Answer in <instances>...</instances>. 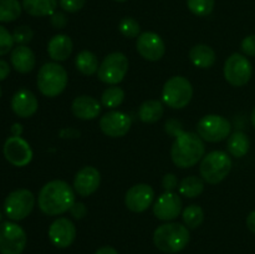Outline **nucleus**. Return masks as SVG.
<instances>
[{
    "label": "nucleus",
    "mask_w": 255,
    "mask_h": 254,
    "mask_svg": "<svg viewBox=\"0 0 255 254\" xmlns=\"http://www.w3.org/2000/svg\"><path fill=\"white\" fill-rule=\"evenodd\" d=\"M39 208L47 216H59L70 211L75 203V191L61 179L50 181L40 189Z\"/></svg>",
    "instance_id": "f257e3e1"
},
{
    "label": "nucleus",
    "mask_w": 255,
    "mask_h": 254,
    "mask_svg": "<svg viewBox=\"0 0 255 254\" xmlns=\"http://www.w3.org/2000/svg\"><path fill=\"white\" fill-rule=\"evenodd\" d=\"M171 148V158L179 168H189L204 157L206 147L199 134L178 129Z\"/></svg>",
    "instance_id": "f03ea898"
},
{
    "label": "nucleus",
    "mask_w": 255,
    "mask_h": 254,
    "mask_svg": "<svg viewBox=\"0 0 255 254\" xmlns=\"http://www.w3.org/2000/svg\"><path fill=\"white\" fill-rule=\"evenodd\" d=\"M189 237L188 227L176 222H167L154 231L153 243L163 253L174 254L186 248Z\"/></svg>",
    "instance_id": "7ed1b4c3"
},
{
    "label": "nucleus",
    "mask_w": 255,
    "mask_h": 254,
    "mask_svg": "<svg viewBox=\"0 0 255 254\" xmlns=\"http://www.w3.org/2000/svg\"><path fill=\"white\" fill-rule=\"evenodd\" d=\"M69 76L61 65L57 62H46L37 72V87L46 97H56L66 89Z\"/></svg>",
    "instance_id": "20e7f679"
},
{
    "label": "nucleus",
    "mask_w": 255,
    "mask_h": 254,
    "mask_svg": "<svg viewBox=\"0 0 255 254\" xmlns=\"http://www.w3.org/2000/svg\"><path fill=\"white\" fill-rule=\"evenodd\" d=\"M232 171V159L224 151H212L202 158L199 173L202 179L209 184L223 181Z\"/></svg>",
    "instance_id": "39448f33"
},
{
    "label": "nucleus",
    "mask_w": 255,
    "mask_h": 254,
    "mask_svg": "<svg viewBox=\"0 0 255 254\" xmlns=\"http://www.w3.org/2000/svg\"><path fill=\"white\" fill-rule=\"evenodd\" d=\"M193 87L188 79L183 76H173L167 80L162 89V100L173 110L184 109L191 102Z\"/></svg>",
    "instance_id": "423d86ee"
},
{
    "label": "nucleus",
    "mask_w": 255,
    "mask_h": 254,
    "mask_svg": "<svg viewBox=\"0 0 255 254\" xmlns=\"http://www.w3.org/2000/svg\"><path fill=\"white\" fill-rule=\"evenodd\" d=\"M128 59L122 52H111L100 64L97 76L107 85H117L126 77L128 71Z\"/></svg>",
    "instance_id": "0eeeda50"
},
{
    "label": "nucleus",
    "mask_w": 255,
    "mask_h": 254,
    "mask_svg": "<svg viewBox=\"0 0 255 254\" xmlns=\"http://www.w3.org/2000/svg\"><path fill=\"white\" fill-rule=\"evenodd\" d=\"M35 206V196L29 189H15L4 201V212L11 221H22L31 213Z\"/></svg>",
    "instance_id": "6e6552de"
},
{
    "label": "nucleus",
    "mask_w": 255,
    "mask_h": 254,
    "mask_svg": "<svg viewBox=\"0 0 255 254\" xmlns=\"http://www.w3.org/2000/svg\"><path fill=\"white\" fill-rule=\"evenodd\" d=\"M232 125L226 117L219 115H207L197 124L199 137L207 142H221L231 134Z\"/></svg>",
    "instance_id": "1a4fd4ad"
},
{
    "label": "nucleus",
    "mask_w": 255,
    "mask_h": 254,
    "mask_svg": "<svg viewBox=\"0 0 255 254\" xmlns=\"http://www.w3.org/2000/svg\"><path fill=\"white\" fill-rule=\"evenodd\" d=\"M224 77L227 82L234 87H242L247 85L253 75V67L248 57L234 52L224 64Z\"/></svg>",
    "instance_id": "9d476101"
},
{
    "label": "nucleus",
    "mask_w": 255,
    "mask_h": 254,
    "mask_svg": "<svg viewBox=\"0 0 255 254\" xmlns=\"http://www.w3.org/2000/svg\"><path fill=\"white\" fill-rule=\"evenodd\" d=\"M26 233L15 222L0 223V254H21L26 247Z\"/></svg>",
    "instance_id": "9b49d317"
},
{
    "label": "nucleus",
    "mask_w": 255,
    "mask_h": 254,
    "mask_svg": "<svg viewBox=\"0 0 255 254\" xmlns=\"http://www.w3.org/2000/svg\"><path fill=\"white\" fill-rule=\"evenodd\" d=\"M2 153L6 161L15 167H25L31 162L32 149L21 136H10L5 141Z\"/></svg>",
    "instance_id": "f8f14e48"
},
{
    "label": "nucleus",
    "mask_w": 255,
    "mask_h": 254,
    "mask_svg": "<svg viewBox=\"0 0 255 254\" xmlns=\"http://www.w3.org/2000/svg\"><path fill=\"white\" fill-rule=\"evenodd\" d=\"M132 120L127 114L121 111H109L100 119V128L106 136L119 138L128 133Z\"/></svg>",
    "instance_id": "ddd939ff"
},
{
    "label": "nucleus",
    "mask_w": 255,
    "mask_h": 254,
    "mask_svg": "<svg viewBox=\"0 0 255 254\" xmlns=\"http://www.w3.org/2000/svg\"><path fill=\"white\" fill-rule=\"evenodd\" d=\"M136 46L138 54L148 61H158L164 56V52H166V45L162 37L152 31L142 32L137 37Z\"/></svg>",
    "instance_id": "4468645a"
},
{
    "label": "nucleus",
    "mask_w": 255,
    "mask_h": 254,
    "mask_svg": "<svg viewBox=\"0 0 255 254\" xmlns=\"http://www.w3.org/2000/svg\"><path fill=\"white\" fill-rule=\"evenodd\" d=\"M76 238V227L69 218L60 217L49 227V239L57 248H67Z\"/></svg>",
    "instance_id": "2eb2a0df"
},
{
    "label": "nucleus",
    "mask_w": 255,
    "mask_h": 254,
    "mask_svg": "<svg viewBox=\"0 0 255 254\" xmlns=\"http://www.w3.org/2000/svg\"><path fill=\"white\" fill-rule=\"evenodd\" d=\"M154 199V191L149 184L139 183L131 187L125 196V204L134 213H142L151 207Z\"/></svg>",
    "instance_id": "dca6fc26"
},
{
    "label": "nucleus",
    "mask_w": 255,
    "mask_h": 254,
    "mask_svg": "<svg viewBox=\"0 0 255 254\" xmlns=\"http://www.w3.org/2000/svg\"><path fill=\"white\" fill-rule=\"evenodd\" d=\"M182 212V199L176 192H164L153 204V214L159 221L176 219Z\"/></svg>",
    "instance_id": "f3484780"
},
{
    "label": "nucleus",
    "mask_w": 255,
    "mask_h": 254,
    "mask_svg": "<svg viewBox=\"0 0 255 254\" xmlns=\"http://www.w3.org/2000/svg\"><path fill=\"white\" fill-rule=\"evenodd\" d=\"M101 174L92 166L82 167L74 178V191L81 197H89L99 189Z\"/></svg>",
    "instance_id": "a211bd4d"
},
{
    "label": "nucleus",
    "mask_w": 255,
    "mask_h": 254,
    "mask_svg": "<svg viewBox=\"0 0 255 254\" xmlns=\"http://www.w3.org/2000/svg\"><path fill=\"white\" fill-rule=\"evenodd\" d=\"M39 102L36 96L27 89H20L12 95L11 110L16 116L21 119H29L36 114Z\"/></svg>",
    "instance_id": "6ab92c4d"
},
{
    "label": "nucleus",
    "mask_w": 255,
    "mask_h": 254,
    "mask_svg": "<svg viewBox=\"0 0 255 254\" xmlns=\"http://www.w3.org/2000/svg\"><path fill=\"white\" fill-rule=\"evenodd\" d=\"M71 111L74 116L79 120L89 121V120H95L99 117V115L101 114V105L94 97L82 95L72 101Z\"/></svg>",
    "instance_id": "aec40b11"
},
{
    "label": "nucleus",
    "mask_w": 255,
    "mask_h": 254,
    "mask_svg": "<svg viewBox=\"0 0 255 254\" xmlns=\"http://www.w3.org/2000/svg\"><path fill=\"white\" fill-rule=\"evenodd\" d=\"M10 61L12 67L20 74H27L32 71L36 64V57L34 51L26 45H17L16 47L11 50L10 55Z\"/></svg>",
    "instance_id": "412c9836"
},
{
    "label": "nucleus",
    "mask_w": 255,
    "mask_h": 254,
    "mask_svg": "<svg viewBox=\"0 0 255 254\" xmlns=\"http://www.w3.org/2000/svg\"><path fill=\"white\" fill-rule=\"evenodd\" d=\"M74 44L71 37L65 34H57L50 39L47 44V52L54 61H65L71 55Z\"/></svg>",
    "instance_id": "4be33fe9"
},
{
    "label": "nucleus",
    "mask_w": 255,
    "mask_h": 254,
    "mask_svg": "<svg viewBox=\"0 0 255 254\" xmlns=\"http://www.w3.org/2000/svg\"><path fill=\"white\" fill-rule=\"evenodd\" d=\"M189 60L198 69H209L216 62V52L206 44H198L189 51Z\"/></svg>",
    "instance_id": "5701e85b"
},
{
    "label": "nucleus",
    "mask_w": 255,
    "mask_h": 254,
    "mask_svg": "<svg viewBox=\"0 0 255 254\" xmlns=\"http://www.w3.org/2000/svg\"><path fill=\"white\" fill-rule=\"evenodd\" d=\"M22 9L31 16H51L57 7V0H22Z\"/></svg>",
    "instance_id": "b1692460"
},
{
    "label": "nucleus",
    "mask_w": 255,
    "mask_h": 254,
    "mask_svg": "<svg viewBox=\"0 0 255 254\" xmlns=\"http://www.w3.org/2000/svg\"><path fill=\"white\" fill-rule=\"evenodd\" d=\"M164 107L161 101L157 100H148L144 101L138 109V117L144 124H154L159 121L163 116Z\"/></svg>",
    "instance_id": "393cba45"
},
{
    "label": "nucleus",
    "mask_w": 255,
    "mask_h": 254,
    "mask_svg": "<svg viewBox=\"0 0 255 254\" xmlns=\"http://www.w3.org/2000/svg\"><path fill=\"white\" fill-rule=\"evenodd\" d=\"M249 147H251V141L244 132L237 131L229 136L227 148L233 157H237V158L244 157L248 153Z\"/></svg>",
    "instance_id": "a878e982"
},
{
    "label": "nucleus",
    "mask_w": 255,
    "mask_h": 254,
    "mask_svg": "<svg viewBox=\"0 0 255 254\" xmlns=\"http://www.w3.org/2000/svg\"><path fill=\"white\" fill-rule=\"evenodd\" d=\"M75 65L76 69L79 70L81 74L87 75H94L99 71V59L94 52L89 51V50H84V51L79 52L75 59Z\"/></svg>",
    "instance_id": "bb28decb"
},
{
    "label": "nucleus",
    "mask_w": 255,
    "mask_h": 254,
    "mask_svg": "<svg viewBox=\"0 0 255 254\" xmlns=\"http://www.w3.org/2000/svg\"><path fill=\"white\" fill-rule=\"evenodd\" d=\"M204 189V182L202 178H198L196 176L186 177L181 181L178 186L179 194L187 198H196L201 196Z\"/></svg>",
    "instance_id": "cd10ccee"
},
{
    "label": "nucleus",
    "mask_w": 255,
    "mask_h": 254,
    "mask_svg": "<svg viewBox=\"0 0 255 254\" xmlns=\"http://www.w3.org/2000/svg\"><path fill=\"white\" fill-rule=\"evenodd\" d=\"M21 10L19 0H0V22L15 21L21 15Z\"/></svg>",
    "instance_id": "c85d7f7f"
},
{
    "label": "nucleus",
    "mask_w": 255,
    "mask_h": 254,
    "mask_svg": "<svg viewBox=\"0 0 255 254\" xmlns=\"http://www.w3.org/2000/svg\"><path fill=\"white\" fill-rule=\"evenodd\" d=\"M125 100V91L121 87L112 85V86L107 87L101 96V104L102 106L107 107V109H116L120 105L124 102Z\"/></svg>",
    "instance_id": "c756f323"
},
{
    "label": "nucleus",
    "mask_w": 255,
    "mask_h": 254,
    "mask_svg": "<svg viewBox=\"0 0 255 254\" xmlns=\"http://www.w3.org/2000/svg\"><path fill=\"white\" fill-rule=\"evenodd\" d=\"M182 218H183L186 227L191 229H196L203 223L204 221V212L198 204H191L186 207L182 212Z\"/></svg>",
    "instance_id": "7c9ffc66"
},
{
    "label": "nucleus",
    "mask_w": 255,
    "mask_h": 254,
    "mask_svg": "<svg viewBox=\"0 0 255 254\" xmlns=\"http://www.w3.org/2000/svg\"><path fill=\"white\" fill-rule=\"evenodd\" d=\"M216 0H187V5L191 12L197 16H207L214 9Z\"/></svg>",
    "instance_id": "2f4dec72"
},
{
    "label": "nucleus",
    "mask_w": 255,
    "mask_h": 254,
    "mask_svg": "<svg viewBox=\"0 0 255 254\" xmlns=\"http://www.w3.org/2000/svg\"><path fill=\"white\" fill-rule=\"evenodd\" d=\"M119 30L125 37L134 39L141 35V26L133 17H124L119 24Z\"/></svg>",
    "instance_id": "473e14b6"
},
{
    "label": "nucleus",
    "mask_w": 255,
    "mask_h": 254,
    "mask_svg": "<svg viewBox=\"0 0 255 254\" xmlns=\"http://www.w3.org/2000/svg\"><path fill=\"white\" fill-rule=\"evenodd\" d=\"M34 37V31L31 30V27L26 26V25H22V26H17L16 29L12 32V39L14 42H16L17 45H26Z\"/></svg>",
    "instance_id": "72a5a7b5"
},
{
    "label": "nucleus",
    "mask_w": 255,
    "mask_h": 254,
    "mask_svg": "<svg viewBox=\"0 0 255 254\" xmlns=\"http://www.w3.org/2000/svg\"><path fill=\"white\" fill-rule=\"evenodd\" d=\"M14 49V39L9 30L0 25V56L9 54Z\"/></svg>",
    "instance_id": "f704fd0d"
},
{
    "label": "nucleus",
    "mask_w": 255,
    "mask_h": 254,
    "mask_svg": "<svg viewBox=\"0 0 255 254\" xmlns=\"http://www.w3.org/2000/svg\"><path fill=\"white\" fill-rule=\"evenodd\" d=\"M86 0H60V6L67 12H77L84 7Z\"/></svg>",
    "instance_id": "c9c22d12"
},
{
    "label": "nucleus",
    "mask_w": 255,
    "mask_h": 254,
    "mask_svg": "<svg viewBox=\"0 0 255 254\" xmlns=\"http://www.w3.org/2000/svg\"><path fill=\"white\" fill-rule=\"evenodd\" d=\"M241 49L246 56H255V34L244 37Z\"/></svg>",
    "instance_id": "e433bc0d"
},
{
    "label": "nucleus",
    "mask_w": 255,
    "mask_h": 254,
    "mask_svg": "<svg viewBox=\"0 0 255 254\" xmlns=\"http://www.w3.org/2000/svg\"><path fill=\"white\" fill-rule=\"evenodd\" d=\"M50 22H51V25L55 29H64L67 25V22H69V20H67V16L64 12L55 11L51 15V17H50Z\"/></svg>",
    "instance_id": "4c0bfd02"
},
{
    "label": "nucleus",
    "mask_w": 255,
    "mask_h": 254,
    "mask_svg": "<svg viewBox=\"0 0 255 254\" xmlns=\"http://www.w3.org/2000/svg\"><path fill=\"white\" fill-rule=\"evenodd\" d=\"M162 187L166 192H173L178 187V179H177L176 174L167 173L162 179Z\"/></svg>",
    "instance_id": "58836bf2"
},
{
    "label": "nucleus",
    "mask_w": 255,
    "mask_h": 254,
    "mask_svg": "<svg viewBox=\"0 0 255 254\" xmlns=\"http://www.w3.org/2000/svg\"><path fill=\"white\" fill-rule=\"evenodd\" d=\"M70 213L75 219H82L87 214V208L82 202H75L74 206L70 208Z\"/></svg>",
    "instance_id": "ea45409f"
},
{
    "label": "nucleus",
    "mask_w": 255,
    "mask_h": 254,
    "mask_svg": "<svg viewBox=\"0 0 255 254\" xmlns=\"http://www.w3.org/2000/svg\"><path fill=\"white\" fill-rule=\"evenodd\" d=\"M10 75V66L5 60L0 59V81L6 79Z\"/></svg>",
    "instance_id": "a19ab883"
},
{
    "label": "nucleus",
    "mask_w": 255,
    "mask_h": 254,
    "mask_svg": "<svg viewBox=\"0 0 255 254\" xmlns=\"http://www.w3.org/2000/svg\"><path fill=\"white\" fill-rule=\"evenodd\" d=\"M247 227L252 233L255 234V211L251 212L247 217Z\"/></svg>",
    "instance_id": "79ce46f5"
},
{
    "label": "nucleus",
    "mask_w": 255,
    "mask_h": 254,
    "mask_svg": "<svg viewBox=\"0 0 255 254\" xmlns=\"http://www.w3.org/2000/svg\"><path fill=\"white\" fill-rule=\"evenodd\" d=\"M95 254H119V252H117L114 247L106 246V247H101V248L97 249V251L95 252Z\"/></svg>",
    "instance_id": "37998d69"
},
{
    "label": "nucleus",
    "mask_w": 255,
    "mask_h": 254,
    "mask_svg": "<svg viewBox=\"0 0 255 254\" xmlns=\"http://www.w3.org/2000/svg\"><path fill=\"white\" fill-rule=\"evenodd\" d=\"M11 132H12V136H20V134H21V132H22L21 125H20V124L12 125Z\"/></svg>",
    "instance_id": "c03bdc74"
},
{
    "label": "nucleus",
    "mask_w": 255,
    "mask_h": 254,
    "mask_svg": "<svg viewBox=\"0 0 255 254\" xmlns=\"http://www.w3.org/2000/svg\"><path fill=\"white\" fill-rule=\"evenodd\" d=\"M251 120H252V124H253V126L255 127V107H254L253 112H252V116H251Z\"/></svg>",
    "instance_id": "a18cd8bd"
},
{
    "label": "nucleus",
    "mask_w": 255,
    "mask_h": 254,
    "mask_svg": "<svg viewBox=\"0 0 255 254\" xmlns=\"http://www.w3.org/2000/svg\"><path fill=\"white\" fill-rule=\"evenodd\" d=\"M115 1H117V2H125V1H126V0H115Z\"/></svg>",
    "instance_id": "49530a36"
},
{
    "label": "nucleus",
    "mask_w": 255,
    "mask_h": 254,
    "mask_svg": "<svg viewBox=\"0 0 255 254\" xmlns=\"http://www.w3.org/2000/svg\"><path fill=\"white\" fill-rule=\"evenodd\" d=\"M0 219H1V211H0Z\"/></svg>",
    "instance_id": "de8ad7c7"
},
{
    "label": "nucleus",
    "mask_w": 255,
    "mask_h": 254,
    "mask_svg": "<svg viewBox=\"0 0 255 254\" xmlns=\"http://www.w3.org/2000/svg\"><path fill=\"white\" fill-rule=\"evenodd\" d=\"M0 96H1V89H0Z\"/></svg>",
    "instance_id": "09e8293b"
}]
</instances>
